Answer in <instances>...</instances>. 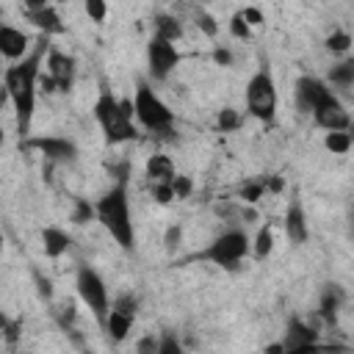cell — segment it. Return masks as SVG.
<instances>
[{
	"instance_id": "11",
	"label": "cell",
	"mask_w": 354,
	"mask_h": 354,
	"mask_svg": "<svg viewBox=\"0 0 354 354\" xmlns=\"http://www.w3.org/2000/svg\"><path fill=\"white\" fill-rule=\"evenodd\" d=\"M310 116H313L315 124L324 127V130H348V127H351V116H348L346 105L335 97V91H332L324 102H318Z\"/></svg>"
},
{
	"instance_id": "27",
	"label": "cell",
	"mask_w": 354,
	"mask_h": 354,
	"mask_svg": "<svg viewBox=\"0 0 354 354\" xmlns=\"http://www.w3.org/2000/svg\"><path fill=\"white\" fill-rule=\"evenodd\" d=\"M249 30H252V25L243 19V14L238 11V14H232V19H230V33L235 36V39H246L249 36Z\"/></svg>"
},
{
	"instance_id": "40",
	"label": "cell",
	"mask_w": 354,
	"mask_h": 354,
	"mask_svg": "<svg viewBox=\"0 0 354 354\" xmlns=\"http://www.w3.org/2000/svg\"><path fill=\"white\" fill-rule=\"evenodd\" d=\"M36 282H39V290H41V296H44V299H50V296H53V285H50V279H41V277L36 274Z\"/></svg>"
},
{
	"instance_id": "15",
	"label": "cell",
	"mask_w": 354,
	"mask_h": 354,
	"mask_svg": "<svg viewBox=\"0 0 354 354\" xmlns=\"http://www.w3.org/2000/svg\"><path fill=\"white\" fill-rule=\"evenodd\" d=\"M28 47H30V39L14 28V25H0V55L8 58V61H19L28 55Z\"/></svg>"
},
{
	"instance_id": "8",
	"label": "cell",
	"mask_w": 354,
	"mask_h": 354,
	"mask_svg": "<svg viewBox=\"0 0 354 354\" xmlns=\"http://www.w3.org/2000/svg\"><path fill=\"white\" fill-rule=\"evenodd\" d=\"M180 64V50L174 47V41L152 36L147 44V72L152 80H166Z\"/></svg>"
},
{
	"instance_id": "31",
	"label": "cell",
	"mask_w": 354,
	"mask_h": 354,
	"mask_svg": "<svg viewBox=\"0 0 354 354\" xmlns=\"http://www.w3.org/2000/svg\"><path fill=\"white\" fill-rule=\"evenodd\" d=\"M171 191H174V196H188L191 194V180L183 177V174H174L171 177Z\"/></svg>"
},
{
	"instance_id": "13",
	"label": "cell",
	"mask_w": 354,
	"mask_h": 354,
	"mask_svg": "<svg viewBox=\"0 0 354 354\" xmlns=\"http://www.w3.org/2000/svg\"><path fill=\"white\" fill-rule=\"evenodd\" d=\"M282 351H304V348H315L318 346V332L313 326H307L301 318H290L285 326V337H282Z\"/></svg>"
},
{
	"instance_id": "4",
	"label": "cell",
	"mask_w": 354,
	"mask_h": 354,
	"mask_svg": "<svg viewBox=\"0 0 354 354\" xmlns=\"http://www.w3.org/2000/svg\"><path fill=\"white\" fill-rule=\"evenodd\" d=\"M252 252V241L243 230H227L221 235H216L202 252H196L191 260H205L221 268H235L241 260H246Z\"/></svg>"
},
{
	"instance_id": "33",
	"label": "cell",
	"mask_w": 354,
	"mask_h": 354,
	"mask_svg": "<svg viewBox=\"0 0 354 354\" xmlns=\"http://www.w3.org/2000/svg\"><path fill=\"white\" fill-rule=\"evenodd\" d=\"M263 188H266L263 183H249V185H243V188H241V196H243L246 202H257V199H260V194H263Z\"/></svg>"
},
{
	"instance_id": "29",
	"label": "cell",
	"mask_w": 354,
	"mask_h": 354,
	"mask_svg": "<svg viewBox=\"0 0 354 354\" xmlns=\"http://www.w3.org/2000/svg\"><path fill=\"white\" fill-rule=\"evenodd\" d=\"M196 28H199L205 36H216V33H218L216 19H213L210 14H205V11H199V14H196Z\"/></svg>"
},
{
	"instance_id": "16",
	"label": "cell",
	"mask_w": 354,
	"mask_h": 354,
	"mask_svg": "<svg viewBox=\"0 0 354 354\" xmlns=\"http://www.w3.org/2000/svg\"><path fill=\"white\" fill-rule=\"evenodd\" d=\"M41 246H44V254L55 260V257H61V254L72 246V238H69V232L61 230V227H44V230H41Z\"/></svg>"
},
{
	"instance_id": "34",
	"label": "cell",
	"mask_w": 354,
	"mask_h": 354,
	"mask_svg": "<svg viewBox=\"0 0 354 354\" xmlns=\"http://www.w3.org/2000/svg\"><path fill=\"white\" fill-rule=\"evenodd\" d=\"M180 238H183V227H180V224L169 227V230H166V249L171 252L174 246H180Z\"/></svg>"
},
{
	"instance_id": "26",
	"label": "cell",
	"mask_w": 354,
	"mask_h": 354,
	"mask_svg": "<svg viewBox=\"0 0 354 354\" xmlns=\"http://www.w3.org/2000/svg\"><path fill=\"white\" fill-rule=\"evenodd\" d=\"M83 8L88 14V19H94V22H105V17H108V0H83Z\"/></svg>"
},
{
	"instance_id": "37",
	"label": "cell",
	"mask_w": 354,
	"mask_h": 354,
	"mask_svg": "<svg viewBox=\"0 0 354 354\" xmlns=\"http://www.w3.org/2000/svg\"><path fill=\"white\" fill-rule=\"evenodd\" d=\"M213 61L221 64V66H230V64H232V53L224 50V47H216V50H213Z\"/></svg>"
},
{
	"instance_id": "14",
	"label": "cell",
	"mask_w": 354,
	"mask_h": 354,
	"mask_svg": "<svg viewBox=\"0 0 354 354\" xmlns=\"http://www.w3.org/2000/svg\"><path fill=\"white\" fill-rule=\"evenodd\" d=\"M282 227H285L288 241H293L296 246L310 238V224H307V216H304V207H301L299 199H293V202L288 205L285 218H282Z\"/></svg>"
},
{
	"instance_id": "9",
	"label": "cell",
	"mask_w": 354,
	"mask_h": 354,
	"mask_svg": "<svg viewBox=\"0 0 354 354\" xmlns=\"http://www.w3.org/2000/svg\"><path fill=\"white\" fill-rule=\"evenodd\" d=\"M329 94H332V88L315 75H301L296 80V86H293V100H296V108L301 113H313L315 105L324 102Z\"/></svg>"
},
{
	"instance_id": "12",
	"label": "cell",
	"mask_w": 354,
	"mask_h": 354,
	"mask_svg": "<svg viewBox=\"0 0 354 354\" xmlns=\"http://www.w3.org/2000/svg\"><path fill=\"white\" fill-rule=\"evenodd\" d=\"M47 75L55 80L58 91H72L75 75H77V64H75L72 55H66L61 50H50L47 53Z\"/></svg>"
},
{
	"instance_id": "36",
	"label": "cell",
	"mask_w": 354,
	"mask_h": 354,
	"mask_svg": "<svg viewBox=\"0 0 354 354\" xmlns=\"http://www.w3.org/2000/svg\"><path fill=\"white\" fill-rule=\"evenodd\" d=\"M136 351L138 354H158V340L155 337H144L136 343Z\"/></svg>"
},
{
	"instance_id": "20",
	"label": "cell",
	"mask_w": 354,
	"mask_h": 354,
	"mask_svg": "<svg viewBox=\"0 0 354 354\" xmlns=\"http://www.w3.org/2000/svg\"><path fill=\"white\" fill-rule=\"evenodd\" d=\"M343 299H346V296H343L340 285H326V288H324V293H321V304H318L321 318H326V321L332 324V318L337 315V310H340Z\"/></svg>"
},
{
	"instance_id": "22",
	"label": "cell",
	"mask_w": 354,
	"mask_h": 354,
	"mask_svg": "<svg viewBox=\"0 0 354 354\" xmlns=\"http://www.w3.org/2000/svg\"><path fill=\"white\" fill-rule=\"evenodd\" d=\"M329 83L337 86V88H351V86H354V61L346 58L343 64L332 66V69H329Z\"/></svg>"
},
{
	"instance_id": "17",
	"label": "cell",
	"mask_w": 354,
	"mask_h": 354,
	"mask_svg": "<svg viewBox=\"0 0 354 354\" xmlns=\"http://www.w3.org/2000/svg\"><path fill=\"white\" fill-rule=\"evenodd\" d=\"M133 318H136V315H127V313H122V310L111 307V310H108V315H105L102 329L108 332V337H111L113 343H122V340L127 337L130 326H133Z\"/></svg>"
},
{
	"instance_id": "2",
	"label": "cell",
	"mask_w": 354,
	"mask_h": 354,
	"mask_svg": "<svg viewBox=\"0 0 354 354\" xmlns=\"http://www.w3.org/2000/svg\"><path fill=\"white\" fill-rule=\"evenodd\" d=\"M94 216L102 224V230L119 243V249L124 252L136 249V224H133V210L127 196V180H119L97 199Z\"/></svg>"
},
{
	"instance_id": "1",
	"label": "cell",
	"mask_w": 354,
	"mask_h": 354,
	"mask_svg": "<svg viewBox=\"0 0 354 354\" xmlns=\"http://www.w3.org/2000/svg\"><path fill=\"white\" fill-rule=\"evenodd\" d=\"M41 53H44V41L25 58L14 61V66H8L3 72V88L14 105V122H17V136L19 141H25L30 136V124H33V111H36V88H39V72H41Z\"/></svg>"
},
{
	"instance_id": "10",
	"label": "cell",
	"mask_w": 354,
	"mask_h": 354,
	"mask_svg": "<svg viewBox=\"0 0 354 354\" xmlns=\"http://www.w3.org/2000/svg\"><path fill=\"white\" fill-rule=\"evenodd\" d=\"M28 147L39 149L53 163H75L77 158V147L66 136H36V138H28Z\"/></svg>"
},
{
	"instance_id": "6",
	"label": "cell",
	"mask_w": 354,
	"mask_h": 354,
	"mask_svg": "<svg viewBox=\"0 0 354 354\" xmlns=\"http://www.w3.org/2000/svg\"><path fill=\"white\" fill-rule=\"evenodd\" d=\"M133 116L152 133H166L174 124V111L158 97V91L149 83H138L133 97Z\"/></svg>"
},
{
	"instance_id": "19",
	"label": "cell",
	"mask_w": 354,
	"mask_h": 354,
	"mask_svg": "<svg viewBox=\"0 0 354 354\" xmlns=\"http://www.w3.org/2000/svg\"><path fill=\"white\" fill-rule=\"evenodd\" d=\"M152 36H160V39H169V41H177L183 39V22L171 14H155L152 17Z\"/></svg>"
},
{
	"instance_id": "35",
	"label": "cell",
	"mask_w": 354,
	"mask_h": 354,
	"mask_svg": "<svg viewBox=\"0 0 354 354\" xmlns=\"http://www.w3.org/2000/svg\"><path fill=\"white\" fill-rule=\"evenodd\" d=\"M91 216H94V207H91V205H86V202L80 199V202H77V210H75V216H72V218H75L77 224H83V221H86V218H91Z\"/></svg>"
},
{
	"instance_id": "25",
	"label": "cell",
	"mask_w": 354,
	"mask_h": 354,
	"mask_svg": "<svg viewBox=\"0 0 354 354\" xmlns=\"http://www.w3.org/2000/svg\"><path fill=\"white\" fill-rule=\"evenodd\" d=\"M348 47H351V36L346 30H332L326 36V50L329 53H348Z\"/></svg>"
},
{
	"instance_id": "18",
	"label": "cell",
	"mask_w": 354,
	"mask_h": 354,
	"mask_svg": "<svg viewBox=\"0 0 354 354\" xmlns=\"http://www.w3.org/2000/svg\"><path fill=\"white\" fill-rule=\"evenodd\" d=\"M28 22H33L44 36L47 33H64V22H61V17H58V11L53 6H44L39 11H30L28 14Z\"/></svg>"
},
{
	"instance_id": "3",
	"label": "cell",
	"mask_w": 354,
	"mask_h": 354,
	"mask_svg": "<svg viewBox=\"0 0 354 354\" xmlns=\"http://www.w3.org/2000/svg\"><path fill=\"white\" fill-rule=\"evenodd\" d=\"M94 119L102 130L105 144H124L136 138V124H133V102L113 97L111 88H100V97L94 102Z\"/></svg>"
},
{
	"instance_id": "38",
	"label": "cell",
	"mask_w": 354,
	"mask_h": 354,
	"mask_svg": "<svg viewBox=\"0 0 354 354\" xmlns=\"http://www.w3.org/2000/svg\"><path fill=\"white\" fill-rule=\"evenodd\" d=\"M241 14H243V19H246L249 25H260V22H263V14H260L257 8H243Z\"/></svg>"
},
{
	"instance_id": "32",
	"label": "cell",
	"mask_w": 354,
	"mask_h": 354,
	"mask_svg": "<svg viewBox=\"0 0 354 354\" xmlns=\"http://www.w3.org/2000/svg\"><path fill=\"white\" fill-rule=\"evenodd\" d=\"M152 194H155V199L158 202H171L174 199V191H171V183H155V188H152Z\"/></svg>"
},
{
	"instance_id": "39",
	"label": "cell",
	"mask_w": 354,
	"mask_h": 354,
	"mask_svg": "<svg viewBox=\"0 0 354 354\" xmlns=\"http://www.w3.org/2000/svg\"><path fill=\"white\" fill-rule=\"evenodd\" d=\"M44 6H50V0H22V8H25V14H30V11H39V8H44Z\"/></svg>"
},
{
	"instance_id": "7",
	"label": "cell",
	"mask_w": 354,
	"mask_h": 354,
	"mask_svg": "<svg viewBox=\"0 0 354 354\" xmlns=\"http://www.w3.org/2000/svg\"><path fill=\"white\" fill-rule=\"evenodd\" d=\"M75 288H77L80 301L91 310V315H94L97 324L102 326V324H105V315H108V310H111V296H108L105 279H102L91 266H77Z\"/></svg>"
},
{
	"instance_id": "42",
	"label": "cell",
	"mask_w": 354,
	"mask_h": 354,
	"mask_svg": "<svg viewBox=\"0 0 354 354\" xmlns=\"http://www.w3.org/2000/svg\"><path fill=\"white\" fill-rule=\"evenodd\" d=\"M3 326H6V318H3V315H0V329H3Z\"/></svg>"
},
{
	"instance_id": "24",
	"label": "cell",
	"mask_w": 354,
	"mask_h": 354,
	"mask_svg": "<svg viewBox=\"0 0 354 354\" xmlns=\"http://www.w3.org/2000/svg\"><path fill=\"white\" fill-rule=\"evenodd\" d=\"M271 249H274V230L266 224V227H260V232H257L254 241H252V254H254L257 260H263V257L271 254Z\"/></svg>"
},
{
	"instance_id": "30",
	"label": "cell",
	"mask_w": 354,
	"mask_h": 354,
	"mask_svg": "<svg viewBox=\"0 0 354 354\" xmlns=\"http://www.w3.org/2000/svg\"><path fill=\"white\" fill-rule=\"evenodd\" d=\"M180 351H183V346H180V340L174 335H163L158 340V354H180Z\"/></svg>"
},
{
	"instance_id": "21",
	"label": "cell",
	"mask_w": 354,
	"mask_h": 354,
	"mask_svg": "<svg viewBox=\"0 0 354 354\" xmlns=\"http://www.w3.org/2000/svg\"><path fill=\"white\" fill-rule=\"evenodd\" d=\"M147 177H152L155 183H171L174 177V166L166 155H152L147 160Z\"/></svg>"
},
{
	"instance_id": "28",
	"label": "cell",
	"mask_w": 354,
	"mask_h": 354,
	"mask_svg": "<svg viewBox=\"0 0 354 354\" xmlns=\"http://www.w3.org/2000/svg\"><path fill=\"white\" fill-rule=\"evenodd\" d=\"M241 124V116H238V111H232V108H224L221 113H218V127H221V133H230V130H235Z\"/></svg>"
},
{
	"instance_id": "41",
	"label": "cell",
	"mask_w": 354,
	"mask_h": 354,
	"mask_svg": "<svg viewBox=\"0 0 354 354\" xmlns=\"http://www.w3.org/2000/svg\"><path fill=\"white\" fill-rule=\"evenodd\" d=\"M3 141H6V133H3V124H0V147H3Z\"/></svg>"
},
{
	"instance_id": "23",
	"label": "cell",
	"mask_w": 354,
	"mask_h": 354,
	"mask_svg": "<svg viewBox=\"0 0 354 354\" xmlns=\"http://www.w3.org/2000/svg\"><path fill=\"white\" fill-rule=\"evenodd\" d=\"M324 147H326L332 155H346V152L351 149V133H348V130H326Z\"/></svg>"
},
{
	"instance_id": "5",
	"label": "cell",
	"mask_w": 354,
	"mask_h": 354,
	"mask_svg": "<svg viewBox=\"0 0 354 354\" xmlns=\"http://www.w3.org/2000/svg\"><path fill=\"white\" fill-rule=\"evenodd\" d=\"M277 102H279V97H277L274 75H271L268 64H260V69L246 83V111L254 119L271 124L277 119Z\"/></svg>"
}]
</instances>
